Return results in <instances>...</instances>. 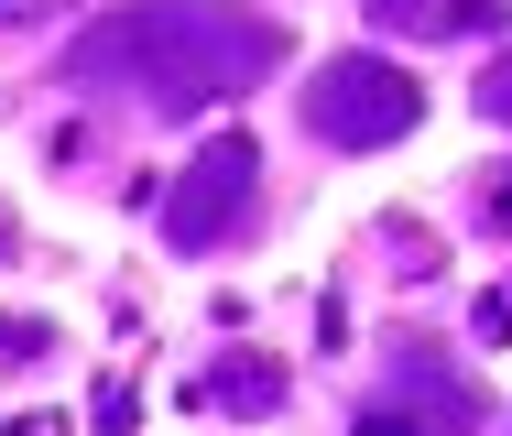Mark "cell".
<instances>
[{
    "label": "cell",
    "instance_id": "7a4b0ae2",
    "mask_svg": "<svg viewBox=\"0 0 512 436\" xmlns=\"http://www.w3.org/2000/svg\"><path fill=\"white\" fill-rule=\"evenodd\" d=\"M306 120L338 153H382V142H404L414 120H425V88H414L404 66H382V55H338V66L306 77Z\"/></svg>",
    "mask_w": 512,
    "mask_h": 436
},
{
    "label": "cell",
    "instance_id": "5b68a950",
    "mask_svg": "<svg viewBox=\"0 0 512 436\" xmlns=\"http://www.w3.org/2000/svg\"><path fill=\"white\" fill-rule=\"evenodd\" d=\"M273 382H284L273 360H229V371H218V404H240V415H273V404H284Z\"/></svg>",
    "mask_w": 512,
    "mask_h": 436
},
{
    "label": "cell",
    "instance_id": "6da1fadb",
    "mask_svg": "<svg viewBox=\"0 0 512 436\" xmlns=\"http://www.w3.org/2000/svg\"><path fill=\"white\" fill-rule=\"evenodd\" d=\"M120 44H142V88L164 109H197L218 88H251V77H273V22L262 11H229V0H164L153 22H109Z\"/></svg>",
    "mask_w": 512,
    "mask_h": 436
},
{
    "label": "cell",
    "instance_id": "277c9868",
    "mask_svg": "<svg viewBox=\"0 0 512 436\" xmlns=\"http://www.w3.org/2000/svg\"><path fill=\"white\" fill-rule=\"evenodd\" d=\"M371 22H404V33H469V22H502V0H371Z\"/></svg>",
    "mask_w": 512,
    "mask_h": 436
},
{
    "label": "cell",
    "instance_id": "8992f818",
    "mask_svg": "<svg viewBox=\"0 0 512 436\" xmlns=\"http://www.w3.org/2000/svg\"><path fill=\"white\" fill-rule=\"evenodd\" d=\"M360 436H425V426H414V415H371Z\"/></svg>",
    "mask_w": 512,
    "mask_h": 436
},
{
    "label": "cell",
    "instance_id": "3957f363",
    "mask_svg": "<svg viewBox=\"0 0 512 436\" xmlns=\"http://www.w3.org/2000/svg\"><path fill=\"white\" fill-rule=\"evenodd\" d=\"M251 175H262L251 142L218 131L197 164L175 175V197H164V240H175V251H218V229H240V208H251Z\"/></svg>",
    "mask_w": 512,
    "mask_h": 436
}]
</instances>
